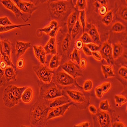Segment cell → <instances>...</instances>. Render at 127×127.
Listing matches in <instances>:
<instances>
[{"label":"cell","mask_w":127,"mask_h":127,"mask_svg":"<svg viewBox=\"0 0 127 127\" xmlns=\"http://www.w3.org/2000/svg\"><path fill=\"white\" fill-rule=\"evenodd\" d=\"M112 31L115 33H121L125 31L126 27L125 26L120 22H116L113 24L111 28Z\"/></svg>","instance_id":"obj_32"},{"label":"cell","mask_w":127,"mask_h":127,"mask_svg":"<svg viewBox=\"0 0 127 127\" xmlns=\"http://www.w3.org/2000/svg\"><path fill=\"white\" fill-rule=\"evenodd\" d=\"M114 99L116 107L121 106L122 105L126 104L127 102L126 98L123 95H115L114 96Z\"/></svg>","instance_id":"obj_33"},{"label":"cell","mask_w":127,"mask_h":127,"mask_svg":"<svg viewBox=\"0 0 127 127\" xmlns=\"http://www.w3.org/2000/svg\"><path fill=\"white\" fill-rule=\"evenodd\" d=\"M59 23L56 20H52L51 21L50 23V25L49 26L44 28L43 29H41L40 30V32H44L46 33L47 35H49V34L55 30V28L59 27Z\"/></svg>","instance_id":"obj_26"},{"label":"cell","mask_w":127,"mask_h":127,"mask_svg":"<svg viewBox=\"0 0 127 127\" xmlns=\"http://www.w3.org/2000/svg\"><path fill=\"white\" fill-rule=\"evenodd\" d=\"M16 66L19 69H23L25 66V60L23 58H19L16 63Z\"/></svg>","instance_id":"obj_47"},{"label":"cell","mask_w":127,"mask_h":127,"mask_svg":"<svg viewBox=\"0 0 127 127\" xmlns=\"http://www.w3.org/2000/svg\"><path fill=\"white\" fill-rule=\"evenodd\" d=\"M121 17L124 19H125V20L127 21V7H125L122 10L121 12Z\"/></svg>","instance_id":"obj_52"},{"label":"cell","mask_w":127,"mask_h":127,"mask_svg":"<svg viewBox=\"0 0 127 127\" xmlns=\"http://www.w3.org/2000/svg\"><path fill=\"white\" fill-rule=\"evenodd\" d=\"M111 127H126L125 125L122 122H115L112 125Z\"/></svg>","instance_id":"obj_54"},{"label":"cell","mask_w":127,"mask_h":127,"mask_svg":"<svg viewBox=\"0 0 127 127\" xmlns=\"http://www.w3.org/2000/svg\"><path fill=\"white\" fill-rule=\"evenodd\" d=\"M82 50L86 56H92V51L90 50V49L85 45H84V46L82 47Z\"/></svg>","instance_id":"obj_50"},{"label":"cell","mask_w":127,"mask_h":127,"mask_svg":"<svg viewBox=\"0 0 127 127\" xmlns=\"http://www.w3.org/2000/svg\"><path fill=\"white\" fill-rule=\"evenodd\" d=\"M40 88L39 99L42 100L49 101L64 96L63 91L53 81L49 83L39 82Z\"/></svg>","instance_id":"obj_3"},{"label":"cell","mask_w":127,"mask_h":127,"mask_svg":"<svg viewBox=\"0 0 127 127\" xmlns=\"http://www.w3.org/2000/svg\"><path fill=\"white\" fill-rule=\"evenodd\" d=\"M34 54L36 58L39 61L40 63L45 65L46 63V53L43 47L42 46H33Z\"/></svg>","instance_id":"obj_16"},{"label":"cell","mask_w":127,"mask_h":127,"mask_svg":"<svg viewBox=\"0 0 127 127\" xmlns=\"http://www.w3.org/2000/svg\"><path fill=\"white\" fill-rule=\"evenodd\" d=\"M113 20V12L112 11H108L102 19V22L106 26H108Z\"/></svg>","instance_id":"obj_30"},{"label":"cell","mask_w":127,"mask_h":127,"mask_svg":"<svg viewBox=\"0 0 127 127\" xmlns=\"http://www.w3.org/2000/svg\"><path fill=\"white\" fill-rule=\"evenodd\" d=\"M110 108V105L108 100H105L102 101L100 103L99 109L103 111H106L109 110Z\"/></svg>","instance_id":"obj_37"},{"label":"cell","mask_w":127,"mask_h":127,"mask_svg":"<svg viewBox=\"0 0 127 127\" xmlns=\"http://www.w3.org/2000/svg\"><path fill=\"white\" fill-rule=\"evenodd\" d=\"M62 68L64 71L74 79L83 76V73L80 68L74 63L71 61L64 64L62 66Z\"/></svg>","instance_id":"obj_9"},{"label":"cell","mask_w":127,"mask_h":127,"mask_svg":"<svg viewBox=\"0 0 127 127\" xmlns=\"http://www.w3.org/2000/svg\"><path fill=\"white\" fill-rule=\"evenodd\" d=\"M98 12L102 16H104L108 12V7L107 5H101L99 7L98 10Z\"/></svg>","instance_id":"obj_44"},{"label":"cell","mask_w":127,"mask_h":127,"mask_svg":"<svg viewBox=\"0 0 127 127\" xmlns=\"http://www.w3.org/2000/svg\"><path fill=\"white\" fill-rule=\"evenodd\" d=\"M1 54H2L1 60L4 61L7 64L8 67H15L14 66V65H13V64L12 63V61H11V58H10L9 57H8L7 55L5 54L4 53H3L2 51L1 52Z\"/></svg>","instance_id":"obj_36"},{"label":"cell","mask_w":127,"mask_h":127,"mask_svg":"<svg viewBox=\"0 0 127 127\" xmlns=\"http://www.w3.org/2000/svg\"><path fill=\"white\" fill-rule=\"evenodd\" d=\"M119 74L123 78L127 80V69L126 67H121L118 71Z\"/></svg>","instance_id":"obj_43"},{"label":"cell","mask_w":127,"mask_h":127,"mask_svg":"<svg viewBox=\"0 0 127 127\" xmlns=\"http://www.w3.org/2000/svg\"><path fill=\"white\" fill-rule=\"evenodd\" d=\"M76 7L80 11L84 10L87 7V1L85 0H78L76 2Z\"/></svg>","instance_id":"obj_38"},{"label":"cell","mask_w":127,"mask_h":127,"mask_svg":"<svg viewBox=\"0 0 127 127\" xmlns=\"http://www.w3.org/2000/svg\"><path fill=\"white\" fill-rule=\"evenodd\" d=\"M99 52L102 59H105L108 64H112L114 60L112 57V49L109 43L105 42L100 47Z\"/></svg>","instance_id":"obj_12"},{"label":"cell","mask_w":127,"mask_h":127,"mask_svg":"<svg viewBox=\"0 0 127 127\" xmlns=\"http://www.w3.org/2000/svg\"><path fill=\"white\" fill-rule=\"evenodd\" d=\"M87 33L91 37L94 44H99L100 43L101 40L100 35L97 28L95 27V25H93L89 27Z\"/></svg>","instance_id":"obj_18"},{"label":"cell","mask_w":127,"mask_h":127,"mask_svg":"<svg viewBox=\"0 0 127 127\" xmlns=\"http://www.w3.org/2000/svg\"><path fill=\"white\" fill-rule=\"evenodd\" d=\"M81 29V26L80 24L79 21L77 20L75 25L73 27L72 30L71 31L70 36L72 39L73 40L76 37V36L79 33Z\"/></svg>","instance_id":"obj_29"},{"label":"cell","mask_w":127,"mask_h":127,"mask_svg":"<svg viewBox=\"0 0 127 127\" xmlns=\"http://www.w3.org/2000/svg\"><path fill=\"white\" fill-rule=\"evenodd\" d=\"M50 108L46 101H37L32 106L30 111V121L32 127H45L48 112Z\"/></svg>","instance_id":"obj_1"},{"label":"cell","mask_w":127,"mask_h":127,"mask_svg":"<svg viewBox=\"0 0 127 127\" xmlns=\"http://www.w3.org/2000/svg\"><path fill=\"white\" fill-rule=\"evenodd\" d=\"M27 87H18L14 85H10L4 90L3 100L5 106L11 108L17 105L22 100V94Z\"/></svg>","instance_id":"obj_2"},{"label":"cell","mask_w":127,"mask_h":127,"mask_svg":"<svg viewBox=\"0 0 127 127\" xmlns=\"http://www.w3.org/2000/svg\"><path fill=\"white\" fill-rule=\"evenodd\" d=\"M46 102L50 108L61 106L71 102L69 99L65 96H62L51 100L46 101Z\"/></svg>","instance_id":"obj_15"},{"label":"cell","mask_w":127,"mask_h":127,"mask_svg":"<svg viewBox=\"0 0 127 127\" xmlns=\"http://www.w3.org/2000/svg\"><path fill=\"white\" fill-rule=\"evenodd\" d=\"M13 1L23 14L24 16V20L25 22H27L29 20L32 14L38 8L34 4L31 2H26L22 0H13Z\"/></svg>","instance_id":"obj_6"},{"label":"cell","mask_w":127,"mask_h":127,"mask_svg":"<svg viewBox=\"0 0 127 127\" xmlns=\"http://www.w3.org/2000/svg\"><path fill=\"white\" fill-rule=\"evenodd\" d=\"M2 51L5 54L11 58V53L12 48V44L8 40L5 39L1 41Z\"/></svg>","instance_id":"obj_21"},{"label":"cell","mask_w":127,"mask_h":127,"mask_svg":"<svg viewBox=\"0 0 127 127\" xmlns=\"http://www.w3.org/2000/svg\"><path fill=\"white\" fill-rule=\"evenodd\" d=\"M33 97V90L31 88L27 87L23 92L21 100L25 103H29L32 100Z\"/></svg>","instance_id":"obj_22"},{"label":"cell","mask_w":127,"mask_h":127,"mask_svg":"<svg viewBox=\"0 0 127 127\" xmlns=\"http://www.w3.org/2000/svg\"><path fill=\"white\" fill-rule=\"evenodd\" d=\"M95 127H111L109 114L106 111L97 112L94 117Z\"/></svg>","instance_id":"obj_8"},{"label":"cell","mask_w":127,"mask_h":127,"mask_svg":"<svg viewBox=\"0 0 127 127\" xmlns=\"http://www.w3.org/2000/svg\"><path fill=\"white\" fill-rule=\"evenodd\" d=\"M61 59L59 55H54L50 61L49 68L52 71L58 69L61 64Z\"/></svg>","instance_id":"obj_23"},{"label":"cell","mask_w":127,"mask_h":127,"mask_svg":"<svg viewBox=\"0 0 127 127\" xmlns=\"http://www.w3.org/2000/svg\"><path fill=\"white\" fill-rule=\"evenodd\" d=\"M71 61L72 62H76L78 64H79L80 61V56L79 51L75 48H74V50L71 55Z\"/></svg>","instance_id":"obj_34"},{"label":"cell","mask_w":127,"mask_h":127,"mask_svg":"<svg viewBox=\"0 0 127 127\" xmlns=\"http://www.w3.org/2000/svg\"><path fill=\"white\" fill-rule=\"evenodd\" d=\"M31 47L30 42L17 41L16 42V56L19 58L25 54L26 51Z\"/></svg>","instance_id":"obj_14"},{"label":"cell","mask_w":127,"mask_h":127,"mask_svg":"<svg viewBox=\"0 0 127 127\" xmlns=\"http://www.w3.org/2000/svg\"><path fill=\"white\" fill-rule=\"evenodd\" d=\"M101 68H102V71L105 78L113 77L115 76V73L112 67L110 66L106 65H102Z\"/></svg>","instance_id":"obj_24"},{"label":"cell","mask_w":127,"mask_h":127,"mask_svg":"<svg viewBox=\"0 0 127 127\" xmlns=\"http://www.w3.org/2000/svg\"><path fill=\"white\" fill-rule=\"evenodd\" d=\"M66 93L68 98L74 103L82 105L87 102V99L84 94L79 91L67 90Z\"/></svg>","instance_id":"obj_11"},{"label":"cell","mask_w":127,"mask_h":127,"mask_svg":"<svg viewBox=\"0 0 127 127\" xmlns=\"http://www.w3.org/2000/svg\"><path fill=\"white\" fill-rule=\"evenodd\" d=\"M79 19L80 22V24L81 26V27L82 28L83 33H84V31H85V29L86 28L87 26V17L85 10H83V11H80Z\"/></svg>","instance_id":"obj_31"},{"label":"cell","mask_w":127,"mask_h":127,"mask_svg":"<svg viewBox=\"0 0 127 127\" xmlns=\"http://www.w3.org/2000/svg\"><path fill=\"white\" fill-rule=\"evenodd\" d=\"M53 78L54 80L59 85L64 87H68L72 85H77L76 79L68 74L65 72L59 71L56 74H54Z\"/></svg>","instance_id":"obj_7"},{"label":"cell","mask_w":127,"mask_h":127,"mask_svg":"<svg viewBox=\"0 0 127 127\" xmlns=\"http://www.w3.org/2000/svg\"><path fill=\"white\" fill-rule=\"evenodd\" d=\"M13 24L9 20L7 16L0 18V26H12Z\"/></svg>","instance_id":"obj_40"},{"label":"cell","mask_w":127,"mask_h":127,"mask_svg":"<svg viewBox=\"0 0 127 127\" xmlns=\"http://www.w3.org/2000/svg\"><path fill=\"white\" fill-rule=\"evenodd\" d=\"M7 64L3 60H1L0 61V68H1L2 70H4L7 67Z\"/></svg>","instance_id":"obj_55"},{"label":"cell","mask_w":127,"mask_h":127,"mask_svg":"<svg viewBox=\"0 0 127 127\" xmlns=\"http://www.w3.org/2000/svg\"><path fill=\"white\" fill-rule=\"evenodd\" d=\"M95 94H96V96L97 98L100 99L103 97V95L104 93L102 90V89L101 86H98L96 88H95Z\"/></svg>","instance_id":"obj_42"},{"label":"cell","mask_w":127,"mask_h":127,"mask_svg":"<svg viewBox=\"0 0 127 127\" xmlns=\"http://www.w3.org/2000/svg\"><path fill=\"white\" fill-rule=\"evenodd\" d=\"M69 6V2L65 1H54L48 4L51 15L56 18L60 17L67 12Z\"/></svg>","instance_id":"obj_5"},{"label":"cell","mask_w":127,"mask_h":127,"mask_svg":"<svg viewBox=\"0 0 127 127\" xmlns=\"http://www.w3.org/2000/svg\"><path fill=\"white\" fill-rule=\"evenodd\" d=\"M1 38H0V61L1 60V58H2V44H1Z\"/></svg>","instance_id":"obj_57"},{"label":"cell","mask_w":127,"mask_h":127,"mask_svg":"<svg viewBox=\"0 0 127 127\" xmlns=\"http://www.w3.org/2000/svg\"><path fill=\"white\" fill-rule=\"evenodd\" d=\"M17 72L16 67H7L4 70V77L7 83L12 80H16Z\"/></svg>","instance_id":"obj_19"},{"label":"cell","mask_w":127,"mask_h":127,"mask_svg":"<svg viewBox=\"0 0 127 127\" xmlns=\"http://www.w3.org/2000/svg\"><path fill=\"white\" fill-rule=\"evenodd\" d=\"M90 126V124L89 122H86L80 123L78 125L74 126V127H89Z\"/></svg>","instance_id":"obj_53"},{"label":"cell","mask_w":127,"mask_h":127,"mask_svg":"<svg viewBox=\"0 0 127 127\" xmlns=\"http://www.w3.org/2000/svg\"><path fill=\"white\" fill-rule=\"evenodd\" d=\"M75 46V48L78 50L82 49V47L84 46V44L80 39H79L76 41Z\"/></svg>","instance_id":"obj_49"},{"label":"cell","mask_w":127,"mask_h":127,"mask_svg":"<svg viewBox=\"0 0 127 127\" xmlns=\"http://www.w3.org/2000/svg\"><path fill=\"white\" fill-rule=\"evenodd\" d=\"M31 24H25V25H13L12 26H0V33L7 32L8 31H10L12 30L15 29L16 28H21L23 27L31 26Z\"/></svg>","instance_id":"obj_28"},{"label":"cell","mask_w":127,"mask_h":127,"mask_svg":"<svg viewBox=\"0 0 127 127\" xmlns=\"http://www.w3.org/2000/svg\"><path fill=\"white\" fill-rule=\"evenodd\" d=\"M0 2L6 8L9 10L10 11H12L17 18H21L23 20L24 19L23 14L17 7L13 2L11 1V0H2V1H0Z\"/></svg>","instance_id":"obj_13"},{"label":"cell","mask_w":127,"mask_h":127,"mask_svg":"<svg viewBox=\"0 0 127 127\" xmlns=\"http://www.w3.org/2000/svg\"><path fill=\"white\" fill-rule=\"evenodd\" d=\"M92 56L94 57V58L98 61H101L103 59L101 54H100L99 51H98L92 52Z\"/></svg>","instance_id":"obj_46"},{"label":"cell","mask_w":127,"mask_h":127,"mask_svg":"<svg viewBox=\"0 0 127 127\" xmlns=\"http://www.w3.org/2000/svg\"><path fill=\"white\" fill-rule=\"evenodd\" d=\"M71 36L69 34H67L66 36L64 38L63 41L61 42V50L63 53L66 52L70 47V41H71Z\"/></svg>","instance_id":"obj_27"},{"label":"cell","mask_w":127,"mask_h":127,"mask_svg":"<svg viewBox=\"0 0 127 127\" xmlns=\"http://www.w3.org/2000/svg\"><path fill=\"white\" fill-rule=\"evenodd\" d=\"M73 104V103L72 102H70L64 105L61 106L50 108L48 112L47 120L48 121L55 118L64 116L66 112L70 107V106Z\"/></svg>","instance_id":"obj_10"},{"label":"cell","mask_w":127,"mask_h":127,"mask_svg":"<svg viewBox=\"0 0 127 127\" xmlns=\"http://www.w3.org/2000/svg\"><path fill=\"white\" fill-rule=\"evenodd\" d=\"M112 49L113 60L116 59L120 57L123 52V47L120 43H115L113 44Z\"/></svg>","instance_id":"obj_25"},{"label":"cell","mask_w":127,"mask_h":127,"mask_svg":"<svg viewBox=\"0 0 127 127\" xmlns=\"http://www.w3.org/2000/svg\"><path fill=\"white\" fill-rule=\"evenodd\" d=\"M43 48L46 55H57V48L55 38H50Z\"/></svg>","instance_id":"obj_17"},{"label":"cell","mask_w":127,"mask_h":127,"mask_svg":"<svg viewBox=\"0 0 127 127\" xmlns=\"http://www.w3.org/2000/svg\"><path fill=\"white\" fill-rule=\"evenodd\" d=\"M89 110L90 112L93 115H95L96 114H97L98 112L97 108L95 107V106H94V105H91L89 106Z\"/></svg>","instance_id":"obj_51"},{"label":"cell","mask_w":127,"mask_h":127,"mask_svg":"<svg viewBox=\"0 0 127 127\" xmlns=\"http://www.w3.org/2000/svg\"><path fill=\"white\" fill-rule=\"evenodd\" d=\"M80 40L82 41L83 44H85L93 43V41L91 39V37H90L89 34L86 32L83 33L82 36L81 37Z\"/></svg>","instance_id":"obj_39"},{"label":"cell","mask_w":127,"mask_h":127,"mask_svg":"<svg viewBox=\"0 0 127 127\" xmlns=\"http://www.w3.org/2000/svg\"><path fill=\"white\" fill-rule=\"evenodd\" d=\"M86 45L90 49V50L92 52L97 51H98V50L100 49V48L101 47L100 45L95 44H94L93 43L87 44H86Z\"/></svg>","instance_id":"obj_41"},{"label":"cell","mask_w":127,"mask_h":127,"mask_svg":"<svg viewBox=\"0 0 127 127\" xmlns=\"http://www.w3.org/2000/svg\"><path fill=\"white\" fill-rule=\"evenodd\" d=\"M33 69L41 82L49 83L52 81L54 72L45 65L39 63L33 67Z\"/></svg>","instance_id":"obj_4"},{"label":"cell","mask_w":127,"mask_h":127,"mask_svg":"<svg viewBox=\"0 0 127 127\" xmlns=\"http://www.w3.org/2000/svg\"><path fill=\"white\" fill-rule=\"evenodd\" d=\"M93 88V81L90 79H88L84 81L83 86V89L84 92H88L91 91Z\"/></svg>","instance_id":"obj_35"},{"label":"cell","mask_w":127,"mask_h":127,"mask_svg":"<svg viewBox=\"0 0 127 127\" xmlns=\"http://www.w3.org/2000/svg\"><path fill=\"white\" fill-rule=\"evenodd\" d=\"M20 127H28V126H24V125H22Z\"/></svg>","instance_id":"obj_58"},{"label":"cell","mask_w":127,"mask_h":127,"mask_svg":"<svg viewBox=\"0 0 127 127\" xmlns=\"http://www.w3.org/2000/svg\"><path fill=\"white\" fill-rule=\"evenodd\" d=\"M78 14L77 11H75L72 13L68 17L67 20V27H68V34L71 35V31L73 27L75 25L77 20Z\"/></svg>","instance_id":"obj_20"},{"label":"cell","mask_w":127,"mask_h":127,"mask_svg":"<svg viewBox=\"0 0 127 127\" xmlns=\"http://www.w3.org/2000/svg\"><path fill=\"white\" fill-rule=\"evenodd\" d=\"M99 3L101 5H107V1H105V0H99L98 1Z\"/></svg>","instance_id":"obj_56"},{"label":"cell","mask_w":127,"mask_h":127,"mask_svg":"<svg viewBox=\"0 0 127 127\" xmlns=\"http://www.w3.org/2000/svg\"><path fill=\"white\" fill-rule=\"evenodd\" d=\"M79 66L80 68L82 69L86 68L88 65V61L85 58H82L80 59V63H79Z\"/></svg>","instance_id":"obj_48"},{"label":"cell","mask_w":127,"mask_h":127,"mask_svg":"<svg viewBox=\"0 0 127 127\" xmlns=\"http://www.w3.org/2000/svg\"><path fill=\"white\" fill-rule=\"evenodd\" d=\"M101 87L104 93H107L111 88V84L109 82H105L102 84V85H101Z\"/></svg>","instance_id":"obj_45"}]
</instances>
